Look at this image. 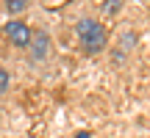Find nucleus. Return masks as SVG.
I'll use <instances>...</instances> for the list:
<instances>
[{
  "instance_id": "7",
  "label": "nucleus",
  "mask_w": 150,
  "mask_h": 138,
  "mask_svg": "<svg viewBox=\"0 0 150 138\" xmlns=\"http://www.w3.org/2000/svg\"><path fill=\"white\" fill-rule=\"evenodd\" d=\"M72 138H92L89 133H78V135H72Z\"/></svg>"
},
{
  "instance_id": "3",
  "label": "nucleus",
  "mask_w": 150,
  "mask_h": 138,
  "mask_svg": "<svg viewBox=\"0 0 150 138\" xmlns=\"http://www.w3.org/2000/svg\"><path fill=\"white\" fill-rule=\"evenodd\" d=\"M31 42H33V50H31V55H33L36 61H42L45 55H47V47H50V39H47V33H45V31H39L36 36L31 39Z\"/></svg>"
},
{
  "instance_id": "1",
  "label": "nucleus",
  "mask_w": 150,
  "mask_h": 138,
  "mask_svg": "<svg viewBox=\"0 0 150 138\" xmlns=\"http://www.w3.org/2000/svg\"><path fill=\"white\" fill-rule=\"evenodd\" d=\"M75 33H78L81 44H83L86 53H103L108 44V31L106 25H103L100 20H92V17H86V20H81L78 25H75Z\"/></svg>"
},
{
  "instance_id": "5",
  "label": "nucleus",
  "mask_w": 150,
  "mask_h": 138,
  "mask_svg": "<svg viewBox=\"0 0 150 138\" xmlns=\"http://www.w3.org/2000/svg\"><path fill=\"white\" fill-rule=\"evenodd\" d=\"M6 91H8V72L0 66V94H6Z\"/></svg>"
},
{
  "instance_id": "2",
  "label": "nucleus",
  "mask_w": 150,
  "mask_h": 138,
  "mask_svg": "<svg viewBox=\"0 0 150 138\" xmlns=\"http://www.w3.org/2000/svg\"><path fill=\"white\" fill-rule=\"evenodd\" d=\"M6 36H8V42L14 44V47H28L33 33H31V28H28L25 22L11 20V22H6Z\"/></svg>"
},
{
  "instance_id": "6",
  "label": "nucleus",
  "mask_w": 150,
  "mask_h": 138,
  "mask_svg": "<svg viewBox=\"0 0 150 138\" xmlns=\"http://www.w3.org/2000/svg\"><path fill=\"white\" fill-rule=\"evenodd\" d=\"M120 8H122V3H120V0H111L108 6H103V11H120Z\"/></svg>"
},
{
  "instance_id": "4",
  "label": "nucleus",
  "mask_w": 150,
  "mask_h": 138,
  "mask_svg": "<svg viewBox=\"0 0 150 138\" xmlns=\"http://www.w3.org/2000/svg\"><path fill=\"white\" fill-rule=\"evenodd\" d=\"M6 8H8L11 14H20V11L28 8V3H25V0H8V3H6Z\"/></svg>"
}]
</instances>
